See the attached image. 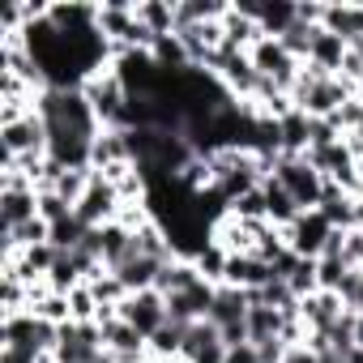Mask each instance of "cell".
<instances>
[{
	"instance_id": "cell-15",
	"label": "cell",
	"mask_w": 363,
	"mask_h": 363,
	"mask_svg": "<svg viewBox=\"0 0 363 363\" xmlns=\"http://www.w3.org/2000/svg\"><path fill=\"white\" fill-rule=\"evenodd\" d=\"M124 286H128V295H137V291H154L158 286V274H162V261H154V257H128L120 269H111Z\"/></svg>"
},
{
	"instance_id": "cell-25",
	"label": "cell",
	"mask_w": 363,
	"mask_h": 363,
	"mask_svg": "<svg viewBox=\"0 0 363 363\" xmlns=\"http://www.w3.org/2000/svg\"><path fill=\"white\" fill-rule=\"evenodd\" d=\"M350 269H354V265H350L346 257H320V261H316V282H320V291H337Z\"/></svg>"
},
{
	"instance_id": "cell-19",
	"label": "cell",
	"mask_w": 363,
	"mask_h": 363,
	"mask_svg": "<svg viewBox=\"0 0 363 363\" xmlns=\"http://www.w3.org/2000/svg\"><path fill=\"white\" fill-rule=\"evenodd\" d=\"M90 179H94V167H60V175L52 179L48 193H56L60 201H69V206L77 210V201H82L86 189H90Z\"/></svg>"
},
{
	"instance_id": "cell-17",
	"label": "cell",
	"mask_w": 363,
	"mask_h": 363,
	"mask_svg": "<svg viewBox=\"0 0 363 363\" xmlns=\"http://www.w3.org/2000/svg\"><path fill=\"white\" fill-rule=\"evenodd\" d=\"M137 22L154 39L175 35V0H137Z\"/></svg>"
},
{
	"instance_id": "cell-11",
	"label": "cell",
	"mask_w": 363,
	"mask_h": 363,
	"mask_svg": "<svg viewBox=\"0 0 363 363\" xmlns=\"http://www.w3.org/2000/svg\"><path fill=\"white\" fill-rule=\"evenodd\" d=\"M223 282H227V286H240V291H261L265 282H274V269H269L261 257H252V252H231Z\"/></svg>"
},
{
	"instance_id": "cell-1",
	"label": "cell",
	"mask_w": 363,
	"mask_h": 363,
	"mask_svg": "<svg viewBox=\"0 0 363 363\" xmlns=\"http://www.w3.org/2000/svg\"><path fill=\"white\" fill-rule=\"evenodd\" d=\"M269 179H278V184L295 197V206L308 214V210H316L320 206V193H325V175L303 158V154H278V162H274V175Z\"/></svg>"
},
{
	"instance_id": "cell-7",
	"label": "cell",
	"mask_w": 363,
	"mask_h": 363,
	"mask_svg": "<svg viewBox=\"0 0 363 363\" xmlns=\"http://www.w3.org/2000/svg\"><path fill=\"white\" fill-rule=\"evenodd\" d=\"M0 145H5V158H30V154H48V124L39 111H30L26 120L0 128Z\"/></svg>"
},
{
	"instance_id": "cell-30",
	"label": "cell",
	"mask_w": 363,
	"mask_h": 363,
	"mask_svg": "<svg viewBox=\"0 0 363 363\" xmlns=\"http://www.w3.org/2000/svg\"><path fill=\"white\" fill-rule=\"evenodd\" d=\"M337 299L346 312H363V269H350L337 286Z\"/></svg>"
},
{
	"instance_id": "cell-3",
	"label": "cell",
	"mask_w": 363,
	"mask_h": 363,
	"mask_svg": "<svg viewBox=\"0 0 363 363\" xmlns=\"http://www.w3.org/2000/svg\"><path fill=\"white\" fill-rule=\"evenodd\" d=\"M248 56H252L257 73H261L265 82H274L278 90H286V94H291V86H295V82H299V73H303V60H295V56L282 48V39H269V35H265V39H257Z\"/></svg>"
},
{
	"instance_id": "cell-5",
	"label": "cell",
	"mask_w": 363,
	"mask_h": 363,
	"mask_svg": "<svg viewBox=\"0 0 363 363\" xmlns=\"http://www.w3.org/2000/svg\"><path fill=\"white\" fill-rule=\"evenodd\" d=\"M120 320L133 325V329L150 342V337L171 320V316H167V295H162V291H137V295H128V299L120 303Z\"/></svg>"
},
{
	"instance_id": "cell-20",
	"label": "cell",
	"mask_w": 363,
	"mask_h": 363,
	"mask_svg": "<svg viewBox=\"0 0 363 363\" xmlns=\"http://www.w3.org/2000/svg\"><path fill=\"white\" fill-rule=\"evenodd\" d=\"M261 193H265V206H269V223H274L278 231H286V227H291V223L303 214V210L295 206V197H291V193L278 184V179H265V184H261Z\"/></svg>"
},
{
	"instance_id": "cell-4",
	"label": "cell",
	"mask_w": 363,
	"mask_h": 363,
	"mask_svg": "<svg viewBox=\"0 0 363 363\" xmlns=\"http://www.w3.org/2000/svg\"><path fill=\"white\" fill-rule=\"evenodd\" d=\"M333 231H337V227H333L320 210H308V214H299V218L282 231V240H286V248H291L295 257H303V261H320V257H325V244H329Z\"/></svg>"
},
{
	"instance_id": "cell-14",
	"label": "cell",
	"mask_w": 363,
	"mask_h": 363,
	"mask_svg": "<svg viewBox=\"0 0 363 363\" xmlns=\"http://www.w3.org/2000/svg\"><path fill=\"white\" fill-rule=\"evenodd\" d=\"M320 26L337 39H346V48L363 35V5H350V0H342V5H325V18Z\"/></svg>"
},
{
	"instance_id": "cell-9",
	"label": "cell",
	"mask_w": 363,
	"mask_h": 363,
	"mask_svg": "<svg viewBox=\"0 0 363 363\" xmlns=\"http://www.w3.org/2000/svg\"><path fill=\"white\" fill-rule=\"evenodd\" d=\"M179 359H184V363H223V359H227V342H223L218 325H214V320L189 325V333H184V354H179Z\"/></svg>"
},
{
	"instance_id": "cell-27",
	"label": "cell",
	"mask_w": 363,
	"mask_h": 363,
	"mask_svg": "<svg viewBox=\"0 0 363 363\" xmlns=\"http://www.w3.org/2000/svg\"><path fill=\"white\" fill-rule=\"evenodd\" d=\"M30 312L43 316V320H52V325H69V320H73V312H69V295H60V291H48Z\"/></svg>"
},
{
	"instance_id": "cell-36",
	"label": "cell",
	"mask_w": 363,
	"mask_h": 363,
	"mask_svg": "<svg viewBox=\"0 0 363 363\" xmlns=\"http://www.w3.org/2000/svg\"><path fill=\"white\" fill-rule=\"evenodd\" d=\"M359 269H363V265H359Z\"/></svg>"
},
{
	"instance_id": "cell-6",
	"label": "cell",
	"mask_w": 363,
	"mask_h": 363,
	"mask_svg": "<svg viewBox=\"0 0 363 363\" xmlns=\"http://www.w3.org/2000/svg\"><path fill=\"white\" fill-rule=\"evenodd\" d=\"M120 210H124V201H120V193H116V184H107V179L94 171V179H90V189H86V197L77 201V218H82V227H107V223H116L120 218Z\"/></svg>"
},
{
	"instance_id": "cell-24",
	"label": "cell",
	"mask_w": 363,
	"mask_h": 363,
	"mask_svg": "<svg viewBox=\"0 0 363 363\" xmlns=\"http://www.w3.org/2000/svg\"><path fill=\"white\" fill-rule=\"evenodd\" d=\"M184 333H189L184 325L167 320V325L150 337V354H154V359H167V363H171V359H179V354H184Z\"/></svg>"
},
{
	"instance_id": "cell-13",
	"label": "cell",
	"mask_w": 363,
	"mask_h": 363,
	"mask_svg": "<svg viewBox=\"0 0 363 363\" xmlns=\"http://www.w3.org/2000/svg\"><path fill=\"white\" fill-rule=\"evenodd\" d=\"M346 52H350L346 39H337V35H329L325 26H316V35H312V52H308V65L320 69V73H329V77H337Z\"/></svg>"
},
{
	"instance_id": "cell-12",
	"label": "cell",
	"mask_w": 363,
	"mask_h": 363,
	"mask_svg": "<svg viewBox=\"0 0 363 363\" xmlns=\"http://www.w3.org/2000/svg\"><path fill=\"white\" fill-rule=\"evenodd\" d=\"M342 299H337V291H316V295H308V299H299V316L308 320V329L312 333H329L337 320H342Z\"/></svg>"
},
{
	"instance_id": "cell-29",
	"label": "cell",
	"mask_w": 363,
	"mask_h": 363,
	"mask_svg": "<svg viewBox=\"0 0 363 363\" xmlns=\"http://www.w3.org/2000/svg\"><path fill=\"white\" fill-rule=\"evenodd\" d=\"M69 312H73V320H77V325H90V320L99 316V299H94V291H90L86 282L69 291Z\"/></svg>"
},
{
	"instance_id": "cell-16",
	"label": "cell",
	"mask_w": 363,
	"mask_h": 363,
	"mask_svg": "<svg viewBox=\"0 0 363 363\" xmlns=\"http://www.w3.org/2000/svg\"><path fill=\"white\" fill-rule=\"evenodd\" d=\"M337 231H350L354 227V197L346 193V189H337L333 179H325V193H320V206H316Z\"/></svg>"
},
{
	"instance_id": "cell-26",
	"label": "cell",
	"mask_w": 363,
	"mask_h": 363,
	"mask_svg": "<svg viewBox=\"0 0 363 363\" xmlns=\"http://www.w3.org/2000/svg\"><path fill=\"white\" fill-rule=\"evenodd\" d=\"M286 286H291V295H295V299H308V295H316V291H320V282H316V261H303V257H299V265L291 269Z\"/></svg>"
},
{
	"instance_id": "cell-34",
	"label": "cell",
	"mask_w": 363,
	"mask_h": 363,
	"mask_svg": "<svg viewBox=\"0 0 363 363\" xmlns=\"http://www.w3.org/2000/svg\"><path fill=\"white\" fill-rule=\"evenodd\" d=\"M354 346H363V312H354Z\"/></svg>"
},
{
	"instance_id": "cell-35",
	"label": "cell",
	"mask_w": 363,
	"mask_h": 363,
	"mask_svg": "<svg viewBox=\"0 0 363 363\" xmlns=\"http://www.w3.org/2000/svg\"><path fill=\"white\" fill-rule=\"evenodd\" d=\"M350 56H359V60H363V35H359V39L350 43Z\"/></svg>"
},
{
	"instance_id": "cell-33",
	"label": "cell",
	"mask_w": 363,
	"mask_h": 363,
	"mask_svg": "<svg viewBox=\"0 0 363 363\" xmlns=\"http://www.w3.org/2000/svg\"><path fill=\"white\" fill-rule=\"evenodd\" d=\"M282 363H320V354L303 342V346H286V359Z\"/></svg>"
},
{
	"instance_id": "cell-10",
	"label": "cell",
	"mask_w": 363,
	"mask_h": 363,
	"mask_svg": "<svg viewBox=\"0 0 363 363\" xmlns=\"http://www.w3.org/2000/svg\"><path fill=\"white\" fill-rule=\"evenodd\" d=\"M124 162H137L133 158V141L124 128H103L90 145V167L94 171H107V167H124Z\"/></svg>"
},
{
	"instance_id": "cell-21",
	"label": "cell",
	"mask_w": 363,
	"mask_h": 363,
	"mask_svg": "<svg viewBox=\"0 0 363 363\" xmlns=\"http://www.w3.org/2000/svg\"><path fill=\"white\" fill-rule=\"evenodd\" d=\"M282 312L278 308H265V303H252L248 308V342L252 346H261V342H269V337H282Z\"/></svg>"
},
{
	"instance_id": "cell-31",
	"label": "cell",
	"mask_w": 363,
	"mask_h": 363,
	"mask_svg": "<svg viewBox=\"0 0 363 363\" xmlns=\"http://www.w3.org/2000/svg\"><path fill=\"white\" fill-rule=\"evenodd\" d=\"M39 218L56 227V223H65V218H73V206H69V201H60L56 193H39Z\"/></svg>"
},
{
	"instance_id": "cell-18",
	"label": "cell",
	"mask_w": 363,
	"mask_h": 363,
	"mask_svg": "<svg viewBox=\"0 0 363 363\" xmlns=\"http://www.w3.org/2000/svg\"><path fill=\"white\" fill-rule=\"evenodd\" d=\"M39 218V193H0V227L13 231L22 223Z\"/></svg>"
},
{
	"instance_id": "cell-28",
	"label": "cell",
	"mask_w": 363,
	"mask_h": 363,
	"mask_svg": "<svg viewBox=\"0 0 363 363\" xmlns=\"http://www.w3.org/2000/svg\"><path fill=\"white\" fill-rule=\"evenodd\" d=\"M231 214H235V218H244V223H269V206H265V193H261V189H252L248 197L231 201Z\"/></svg>"
},
{
	"instance_id": "cell-2",
	"label": "cell",
	"mask_w": 363,
	"mask_h": 363,
	"mask_svg": "<svg viewBox=\"0 0 363 363\" xmlns=\"http://www.w3.org/2000/svg\"><path fill=\"white\" fill-rule=\"evenodd\" d=\"M56 342H60V325H52L35 312L0 320V346H22V350H35V354H52Z\"/></svg>"
},
{
	"instance_id": "cell-22",
	"label": "cell",
	"mask_w": 363,
	"mask_h": 363,
	"mask_svg": "<svg viewBox=\"0 0 363 363\" xmlns=\"http://www.w3.org/2000/svg\"><path fill=\"white\" fill-rule=\"evenodd\" d=\"M201 282V274H197V265L193 261H167L162 265V274H158V286L154 291H162V295H179V291H189V286H197Z\"/></svg>"
},
{
	"instance_id": "cell-8",
	"label": "cell",
	"mask_w": 363,
	"mask_h": 363,
	"mask_svg": "<svg viewBox=\"0 0 363 363\" xmlns=\"http://www.w3.org/2000/svg\"><path fill=\"white\" fill-rule=\"evenodd\" d=\"M235 9L248 13V18L261 26V35H269V39L286 35V30L299 22V18H295V0H240Z\"/></svg>"
},
{
	"instance_id": "cell-32",
	"label": "cell",
	"mask_w": 363,
	"mask_h": 363,
	"mask_svg": "<svg viewBox=\"0 0 363 363\" xmlns=\"http://www.w3.org/2000/svg\"><path fill=\"white\" fill-rule=\"evenodd\" d=\"M223 363H261V354H257L252 342H240V346H227V359Z\"/></svg>"
},
{
	"instance_id": "cell-23",
	"label": "cell",
	"mask_w": 363,
	"mask_h": 363,
	"mask_svg": "<svg viewBox=\"0 0 363 363\" xmlns=\"http://www.w3.org/2000/svg\"><path fill=\"white\" fill-rule=\"evenodd\" d=\"M227 261H231V252L223 248V244H206L197 257H193V265H197V274L206 278V282H214V286H223V278H227Z\"/></svg>"
}]
</instances>
